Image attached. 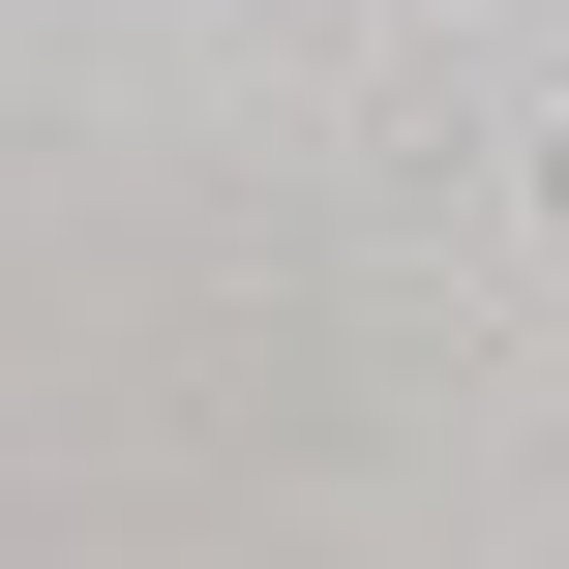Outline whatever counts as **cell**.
Masks as SVG:
<instances>
[{
  "label": "cell",
  "instance_id": "6da1fadb",
  "mask_svg": "<svg viewBox=\"0 0 569 569\" xmlns=\"http://www.w3.org/2000/svg\"><path fill=\"white\" fill-rule=\"evenodd\" d=\"M480 270H569V90L510 120V150H480Z\"/></svg>",
  "mask_w": 569,
  "mask_h": 569
}]
</instances>
